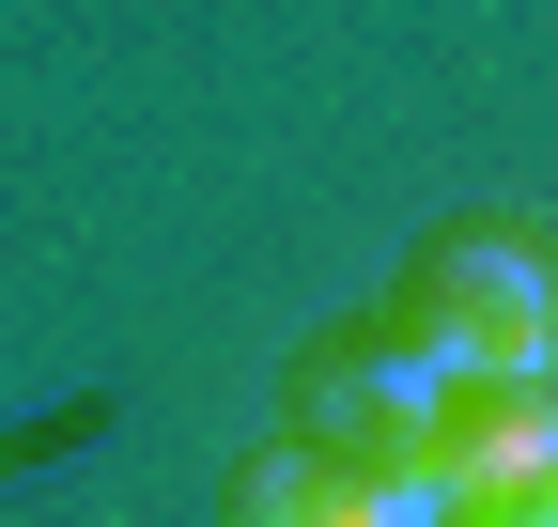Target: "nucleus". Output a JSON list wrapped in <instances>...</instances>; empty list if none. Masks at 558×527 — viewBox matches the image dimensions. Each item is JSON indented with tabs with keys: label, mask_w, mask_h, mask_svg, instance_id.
<instances>
[{
	"label": "nucleus",
	"mask_w": 558,
	"mask_h": 527,
	"mask_svg": "<svg viewBox=\"0 0 558 527\" xmlns=\"http://www.w3.org/2000/svg\"><path fill=\"white\" fill-rule=\"evenodd\" d=\"M403 326L465 388H527V372H558V248L512 233V218H450L403 264Z\"/></svg>",
	"instance_id": "f257e3e1"
},
{
	"label": "nucleus",
	"mask_w": 558,
	"mask_h": 527,
	"mask_svg": "<svg viewBox=\"0 0 558 527\" xmlns=\"http://www.w3.org/2000/svg\"><path fill=\"white\" fill-rule=\"evenodd\" d=\"M450 527H558V481L543 497H497V512H450Z\"/></svg>",
	"instance_id": "39448f33"
},
{
	"label": "nucleus",
	"mask_w": 558,
	"mask_h": 527,
	"mask_svg": "<svg viewBox=\"0 0 558 527\" xmlns=\"http://www.w3.org/2000/svg\"><path fill=\"white\" fill-rule=\"evenodd\" d=\"M218 527H373V481L326 466V450H264V466H233Z\"/></svg>",
	"instance_id": "7ed1b4c3"
},
{
	"label": "nucleus",
	"mask_w": 558,
	"mask_h": 527,
	"mask_svg": "<svg viewBox=\"0 0 558 527\" xmlns=\"http://www.w3.org/2000/svg\"><path fill=\"white\" fill-rule=\"evenodd\" d=\"M465 497L435 481V466H373V527H450Z\"/></svg>",
	"instance_id": "20e7f679"
},
{
	"label": "nucleus",
	"mask_w": 558,
	"mask_h": 527,
	"mask_svg": "<svg viewBox=\"0 0 558 527\" xmlns=\"http://www.w3.org/2000/svg\"><path fill=\"white\" fill-rule=\"evenodd\" d=\"M450 357L418 342V326L388 310V326H341V342H311L295 357V450H326V466H435V434H450Z\"/></svg>",
	"instance_id": "f03ea898"
}]
</instances>
